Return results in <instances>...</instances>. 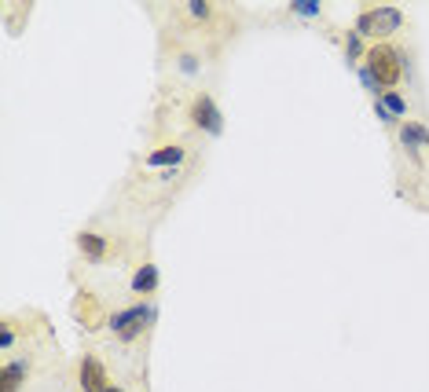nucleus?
Wrapping results in <instances>:
<instances>
[{
    "label": "nucleus",
    "mask_w": 429,
    "mask_h": 392,
    "mask_svg": "<svg viewBox=\"0 0 429 392\" xmlns=\"http://www.w3.org/2000/svg\"><path fill=\"white\" fill-rule=\"evenodd\" d=\"M81 389L85 392H107V374H103V363L96 356H85L81 359Z\"/></svg>",
    "instance_id": "nucleus-4"
},
{
    "label": "nucleus",
    "mask_w": 429,
    "mask_h": 392,
    "mask_svg": "<svg viewBox=\"0 0 429 392\" xmlns=\"http://www.w3.org/2000/svg\"><path fill=\"white\" fill-rule=\"evenodd\" d=\"M107 392H121V389H107Z\"/></svg>",
    "instance_id": "nucleus-19"
},
{
    "label": "nucleus",
    "mask_w": 429,
    "mask_h": 392,
    "mask_svg": "<svg viewBox=\"0 0 429 392\" xmlns=\"http://www.w3.org/2000/svg\"><path fill=\"white\" fill-rule=\"evenodd\" d=\"M180 67H184V74H194V59L184 56V59H180Z\"/></svg>",
    "instance_id": "nucleus-18"
},
{
    "label": "nucleus",
    "mask_w": 429,
    "mask_h": 392,
    "mask_svg": "<svg viewBox=\"0 0 429 392\" xmlns=\"http://www.w3.org/2000/svg\"><path fill=\"white\" fill-rule=\"evenodd\" d=\"M378 99L385 103V110H389V114H393V117H404V114H407V103H404V99H400L396 92H382Z\"/></svg>",
    "instance_id": "nucleus-11"
},
{
    "label": "nucleus",
    "mask_w": 429,
    "mask_h": 392,
    "mask_svg": "<svg viewBox=\"0 0 429 392\" xmlns=\"http://www.w3.org/2000/svg\"><path fill=\"white\" fill-rule=\"evenodd\" d=\"M187 8H191L194 19H205V15H210V4H205V0H187Z\"/></svg>",
    "instance_id": "nucleus-13"
},
{
    "label": "nucleus",
    "mask_w": 429,
    "mask_h": 392,
    "mask_svg": "<svg viewBox=\"0 0 429 392\" xmlns=\"http://www.w3.org/2000/svg\"><path fill=\"white\" fill-rule=\"evenodd\" d=\"M400 139H404V147L411 154H419V147H426V143H429V133H426L419 121H404V125H400Z\"/></svg>",
    "instance_id": "nucleus-6"
},
{
    "label": "nucleus",
    "mask_w": 429,
    "mask_h": 392,
    "mask_svg": "<svg viewBox=\"0 0 429 392\" xmlns=\"http://www.w3.org/2000/svg\"><path fill=\"white\" fill-rule=\"evenodd\" d=\"M345 51H348V59H360V33H348Z\"/></svg>",
    "instance_id": "nucleus-14"
},
{
    "label": "nucleus",
    "mask_w": 429,
    "mask_h": 392,
    "mask_svg": "<svg viewBox=\"0 0 429 392\" xmlns=\"http://www.w3.org/2000/svg\"><path fill=\"white\" fill-rule=\"evenodd\" d=\"M26 370H30V363H26V359L8 363V367H4V392H15V389H19V382L26 377Z\"/></svg>",
    "instance_id": "nucleus-8"
},
{
    "label": "nucleus",
    "mask_w": 429,
    "mask_h": 392,
    "mask_svg": "<svg viewBox=\"0 0 429 392\" xmlns=\"http://www.w3.org/2000/svg\"><path fill=\"white\" fill-rule=\"evenodd\" d=\"M180 162H184V147H162L147 158V165H180Z\"/></svg>",
    "instance_id": "nucleus-10"
},
{
    "label": "nucleus",
    "mask_w": 429,
    "mask_h": 392,
    "mask_svg": "<svg viewBox=\"0 0 429 392\" xmlns=\"http://www.w3.org/2000/svg\"><path fill=\"white\" fill-rule=\"evenodd\" d=\"M154 286H158V268H154V264L140 268V271H136V279H133V290H136V293H151Z\"/></svg>",
    "instance_id": "nucleus-9"
},
{
    "label": "nucleus",
    "mask_w": 429,
    "mask_h": 392,
    "mask_svg": "<svg viewBox=\"0 0 429 392\" xmlns=\"http://www.w3.org/2000/svg\"><path fill=\"white\" fill-rule=\"evenodd\" d=\"M367 70L374 74L378 88H393L400 81V74H404V56L389 44H378V48L367 51Z\"/></svg>",
    "instance_id": "nucleus-1"
},
{
    "label": "nucleus",
    "mask_w": 429,
    "mask_h": 392,
    "mask_svg": "<svg viewBox=\"0 0 429 392\" xmlns=\"http://www.w3.org/2000/svg\"><path fill=\"white\" fill-rule=\"evenodd\" d=\"M374 110H378V117H382L385 125H396V121H400V117H393V114L385 110V103H382V99H374Z\"/></svg>",
    "instance_id": "nucleus-15"
},
{
    "label": "nucleus",
    "mask_w": 429,
    "mask_h": 392,
    "mask_svg": "<svg viewBox=\"0 0 429 392\" xmlns=\"http://www.w3.org/2000/svg\"><path fill=\"white\" fill-rule=\"evenodd\" d=\"M191 117H194V125H199V128H205V133H210V136H220V133H224V117H220L217 103H213L210 96H199V99H194Z\"/></svg>",
    "instance_id": "nucleus-3"
},
{
    "label": "nucleus",
    "mask_w": 429,
    "mask_h": 392,
    "mask_svg": "<svg viewBox=\"0 0 429 392\" xmlns=\"http://www.w3.org/2000/svg\"><path fill=\"white\" fill-rule=\"evenodd\" d=\"M77 246H81V253L88 257V260H103V253H107V239H103V235H81V239H77Z\"/></svg>",
    "instance_id": "nucleus-7"
},
{
    "label": "nucleus",
    "mask_w": 429,
    "mask_h": 392,
    "mask_svg": "<svg viewBox=\"0 0 429 392\" xmlns=\"http://www.w3.org/2000/svg\"><path fill=\"white\" fill-rule=\"evenodd\" d=\"M11 341H15V334H11V326H4V330H0V345L11 348Z\"/></svg>",
    "instance_id": "nucleus-17"
},
{
    "label": "nucleus",
    "mask_w": 429,
    "mask_h": 392,
    "mask_svg": "<svg viewBox=\"0 0 429 392\" xmlns=\"http://www.w3.org/2000/svg\"><path fill=\"white\" fill-rule=\"evenodd\" d=\"M151 316H154V308H147V305H133V308H125V312H118V316L110 319V330L125 334V330H133V326H143Z\"/></svg>",
    "instance_id": "nucleus-5"
},
{
    "label": "nucleus",
    "mask_w": 429,
    "mask_h": 392,
    "mask_svg": "<svg viewBox=\"0 0 429 392\" xmlns=\"http://www.w3.org/2000/svg\"><path fill=\"white\" fill-rule=\"evenodd\" d=\"M404 22V15H400L396 8H374V11H363L360 22H356V33H393L396 26Z\"/></svg>",
    "instance_id": "nucleus-2"
},
{
    "label": "nucleus",
    "mask_w": 429,
    "mask_h": 392,
    "mask_svg": "<svg viewBox=\"0 0 429 392\" xmlns=\"http://www.w3.org/2000/svg\"><path fill=\"white\" fill-rule=\"evenodd\" d=\"M360 77H363V85H367V88H371V92H374V96H382V92H378V81H374V74H371L367 67H363V70H360Z\"/></svg>",
    "instance_id": "nucleus-16"
},
{
    "label": "nucleus",
    "mask_w": 429,
    "mask_h": 392,
    "mask_svg": "<svg viewBox=\"0 0 429 392\" xmlns=\"http://www.w3.org/2000/svg\"><path fill=\"white\" fill-rule=\"evenodd\" d=\"M290 11H297V15H319V4L316 0H294Z\"/></svg>",
    "instance_id": "nucleus-12"
}]
</instances>
